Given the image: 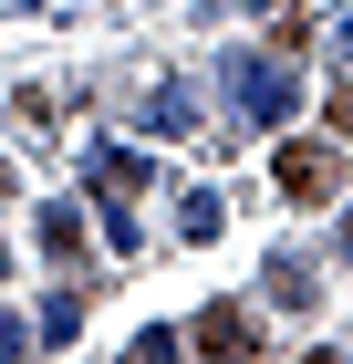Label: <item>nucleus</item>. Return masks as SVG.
Returning <instances> with one entry per match:
<instances>
[{"label":"nucleus","mask_w":353,"mask_h":364,"mask_svg":"<svg viewBox=\"0 0 353 364\" xmlns=\"http://www.w3.org/2000/svg\"><path fill=\"white\" fill-rule=\"evenodd\" d=\"M146 188H156V156H146V146H94V198H104L114 250H146V229H136Z\"/></svg>","instance_id":"f257e3e1"},{"label":"nucleus","mask_w":353,"mask_h":364,"mask_svg":"<svg viewBox=\"0 0 353 364\" xmlns=\"http://www.w3.org/2000/svg\"><path fill=\"white\" fill-rule=\"evenodd\" d=\"M218 84H229V114H239V125H281V114L301 105V84H291V63H281V53H229V63H218Z\"/></svg>","instance_id":"f03ea898"},{"label":"nucleus","mask_w":353,"mask_h":364,"mask_svg":"<svg viewBox=\"0 0 353 364\" xmlns=\"http://www.w3.org/2000/svg\"><path fill=\"white\" fill-rule=\"evenodd\" d=\"M271 188L291 198V208H332V198H343V146L281 136V146H271Z\"/></svg>","instance_id":"7ed1b4c3"},{"label":"nucleus","mask_w":353,"mask_h":364,"mask_svg":"<svg viewBox=\"0 0 353 364\" xmlns=\"http://www.w3.org/2000/svg\"><path fill=\"white\" fill-rule=\"evenodd\" d=\"M114 105L136 114L146 136H188V125H197V105H188V94H177V84H125V94H114Z\"/></svg>","instance_id":"20e7f679"},{"label":"nucleus","mask_w":353,"mask_h":364,"mask_svg":"<svg viewBox=\"0 0 353 364\" xmlns=\"http://www.w3.org/2000/svg\"><path fill=\"white\" fill-rule=\"evenodd\" d=\"M188 333H197V354H208V364H249V302H208Z\"/></svg>","instance_id":"39448f33"},{"label":"nucleus","mask_w":353,"mask_h":364,"mask_svg":"<svg viewBox=\"0 0 353 364\" xmlns=\"http://www.w3.org/2000/svg\"><path fill=\"white\" fill-rule=\"evenodd\" d=\"M260 291H271L281 312H312V302H322V281H312V260H291V250H281L271 271H260Z\"/></svg>","instance_id":"423d86ee"},{"label":"nucleus","mask_w":353,"mask_h":364,"mask_svg":"<svg viewBox=\"0 0 353 364\" xmlns=\"http://www.w3.org/2000/svg\"><path fill=\"white\" fill-rule=\"evenodd\" d=\"M42 250H53V271L83 260V208H73V198H42Z\"/></svg>","instance_id":"0eeeda50"},{"label":"nucleus","mask_w":353,"mask_h":364,"mask_svg":"<svg viewBox=\"0 0 353 364\" xmlns=\"http://www.w3.org/2000/svg\"><path fill=\"white\" fill-rule=\"evenodd\" d=\"M218 219H229V208H218V188H188V208H177V240H218Z\"/></svg>","instance_id":"6e6552de"},{"label":"nucleus","mask_w":353,"mask_h":364,"mask_svg":"<svg viewBox=\"0 0 353 364\" xmlns=\"http://www.w3.org/2000/svg\"><path fill=\"white\" fill-rule=\"evenodd\" d=\"M73 323H83V291H53V302H42V343L63 354V343H73Z\"/></svg>","instance_id":"1a4fd4ad"},{"label":"nucleus","mask_w":353,"mask_h":364,"mask_svg":"<svg viewBox=\"0 0 353 364\" xmlns=\"http://www.w3.org/2000/svg\"><path fill=\"white\" fill-rule=\"evenodd\" d=\"M271 53H281V63L312 53V21H301V11H281V21H271Z\"/></svg>","instance_id":"9d476101"},{"label":"nucleus","mask_w":353,"mask_h":364,"mask_svg":"<svg viewBox=\"0 0 353 364\" xmlns=\"http://www.w3.org/2000/svg\"><path fill=\"white\" fill-rule=\"evenodd\" d=\"M125 364H177V333H136V354Z\"/></svg>","instance_id":"9b49d317"},{"label":"nucleus","mask_w":353,"mask_h":364,"mask_svg":"<svg viewBox=\"0 0 353 364\" xmlns=\"http://www.w3.org/2000/svg\"><path fill=\"white\" fill-rule=\"evenodd\" d=\"M322 53L343 63V84H353V21H332V31H322Z\"/></svg>","instance_id":"f8f14e48"},{"label":"nucleus","mask_w":353,"mask_h":364,"mask_svg":"<svg viewBox=\"0 0 353 364\" xmlns=\"http://www.w3.org/2000/svg\"><path fill=\"white\" fill-rule=\"evenodd\" d=\"M322 114H332V136H353V84H332V105H322Z\"/></svg>","instance_id":"ddd939ff"},{"label":"nucleus","mask_w":353,"mask_h":364,"mask_svg":"<svg viewBox=\"0 0 353 364\" xmlns=\"http://www.w3.org/2000/svg\"><path fill=\"white\" fill-rule=\"evenodd\" d=\"M21 343H31V333L11 323V312H0V364H21Z\"/></svg>","instance_id":"4468645a"},{"label":"nucleus","mask_w":353,"mask_h":364,"mask_svg":"<svg viewBox=\"0 0 353 364\" xmlns=\"http://www.w3.org/2000/svg\"><path fill=\"white\" fill-rule=\"evenodd\" d=\"M343 260H353V208H343Z\"/></svg>","instance_id":"2eb2a0df"},{"label":"nucleus","mask_w":353,"mask_h":364,"mask_svg":"<svg viewBox=\"0 0 353 364\" xmlns=\"http://www.w3.org/2000/svg\"><path fill=\"white\" fill-rule=\"evenodd\" d=\"M249 11H291V0H249Z\"/></svg>","instance_id":"dca6fc26"},{"label":"nucleus","mask_w":353,"mask_h":364,"mask_svg":"<svg viewBox=\"0 0 353 364\" xmlns=\"http://www.w3.org/2000/svg\"><path fill=\"white\" fill-rule=\"evenodd\" d=\"M301 364H332V354H301Z\"/></svg>","instance_id":"f3484780"},{"label":"nucleus","mask_w":353,"mask_h":364,"mask_svg":"<svg viewBox=\"0 0 353 364\" xmlns=\"http://www.w3.org/2000/svg\"><path fill=\"white\" fill-rule=\"evenodd\" d=\"M0 271H11V250H0Z\"/></svg>","instance_id":"a211bd4d"}]
</instances>
